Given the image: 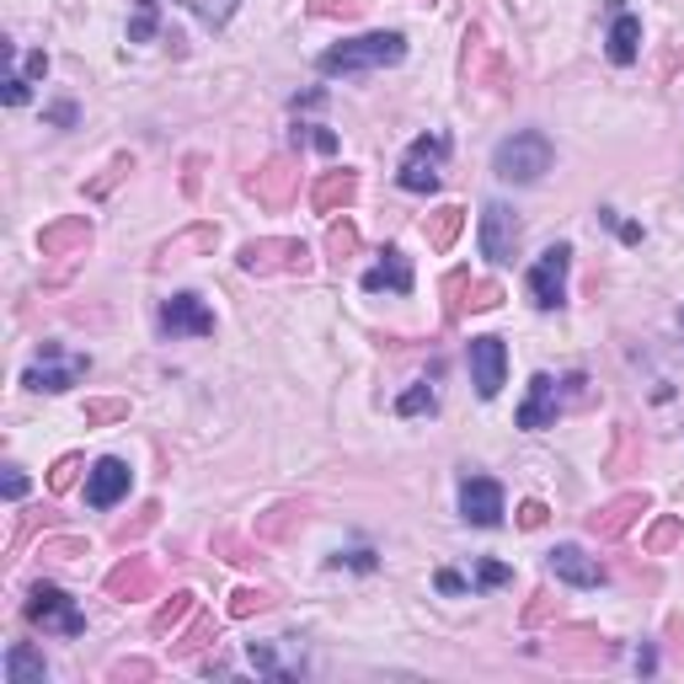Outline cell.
Masks as SVG:
<instances>
[{"instance_id": "1", "label": "cell", "mask_w": 684, "mask_h": 684, "mask_svg": "<svg viewBox=\"0 0 684 684\" xmlns=\"http://www.w3.org/2000/svg\"><path fill=\"white\" fill-rule=\"evenodd\" d=\"M406 59V38L402 33H363V38H348L337 48H326L322 76H363V70H391Z\"/></svg>"}, {"instance_id": "2", "label": "cell", "mask_w": 684, "mask_h": 684, "mask_svg": "<svg viewBox=\"0 0 684 684\" xmlns=\"http://www.w3.org/2000/svg\"><path fill=\"white\" fill-rule=\"evenodd\" d=\"M492 171L503 177V182H540L546 171H551V139L540 134V128H519L514 139H503L497 145V156H492Z\"/></svg>"}, {"instance_id": "3", "label": "cell", "mask_w": 684, "mask_h": 684, "mask_svg": "<svg viewBox=\"0 0 684 684\" xmlns=\"http://www.w3.org/2000/svg\"><path fill=\"white\" fill-rule=\"evenodd\" d=\"M22 615H27L33 631H54V637H81L86 631V615L76 609V599L65 588H54V583H33Z\"/></svg>"}, {"instance_id": "4", "label": "cell", "mask_w": 684, "mask_h": 684, "mask_svg": "<svg viewBox=\"0 0 684 684\" xmlns=\"http://www.w3.org/2000/svg\"><path fill=\"white\" fill-rule=\"evenodd\" d=\"M242 262L246 273H311V246L300 236H262V242H246L242 246Z\"/></svg>"}, {"instance_id": "5", "label": "cell", "mask_w": 684, "mask_h": 684, "mask_svg": "<svg viewBox=\"0 0 684 684\" xmlns=\"http://www.w3.org/2000/svg\"><path fill=\"white\" fill-rule=\"evenodd\" d=\"M439 294H444V322H466L471 311H497V305H503V283L471 279L466 268H455V273L439 283Z\"/></svg>"}, {"instance_id": "6", "label": "cell", "mask_w": 684, "mask_h": 684, "mask_svg": "<svg viewBox=\"0 0 684 684\" xmlns=\"http://www.w3.org/2000/svg\"><path fill=\"white\" fill-rule=\"evenodd\" d=\"M444 161H449V139L444 134H423V139H412V150L402 156V171H396V182H402L406 193H434L444 177Z\"/></svg>"}, {"instance_id": "7", "label": "cell", "mask_w": 684, "mask_h": 684, "mask_svg": "<svg viewBox=\"0 0 684 684\" xmlns=\"http://www.w3.org/2000/svg\"><path fill=\"white\" fill-rule=\"evenodd\" d=\"M91 242H97V231H91L86 214H65V220H54V225L38 231V251L48 262H81L91 251Z\"/></svg>"}, {"instance_id": "8", "label": "cell", "mask_w": 684, "mask_h": 684, "mask_svg": "<svg viewBox=\"0 0 684 684\" xmlns=\"http://www.w3.org/2000/svg\"><path fill=\"white\" fill-rule=\"evenodd\" d=\"M567 268H572V246H546L529 268V300L540 311H557L567 300Z\"/></svg>"}, {"instance_id": "9", "label": "cell", "mask_w": 684, "mask_h": 684, "mask_svg": "<svg viewBox=\"0 0 684 684\" xmlns=\"http://www.w3.org/2000/svg\"><path fill=\"white\" fill-rule=\"evenodd\" d=\"M246 193L262 203V209H289V199L300 193V161H294V156L262 161V171L246 177Z\"/></svg>"}, {"instance_id": "10", "label": "cell", "mask_w": 684, "mask_h": 684, "mask_svg": "<svg viewBox=\"0 0 684 684\" xmlns=\"http://www.w3.org/2000/svg\"><path fill=\"white\" fill-rule=\"evenodd\" d=\"M466 81L471 86H492V91H514V70L497 59V48L486 43L482 27H466V59H460Z\"/></svg>"}, {"instance_id": "11", "label": "cell", "mask_w": 684, "mask_h": 684, "mask_svg": "<svg viewBox=\"0 0 684 684\" xmlns=\"http://www.w3.org/2000/svg\"><path fill=\"white\" fill-rule=\"evenodd\" d=\"M86 369H91L86 354H70V359H65V354H59V343H43V359L22 374V385H27V391H70Z\"/></svg>"}, {"instance_id": "12", "label": "cell", "mask_w": 684, "mask_h": 684, "mask_svg": "<svg viewBox=\"0 0 684 684\" xmlns=\"http://www.w3.org/2000/svg\"><path fill=\"white\" fill-rule=\"evenodd\" d=\"M156 583H161V567L150 562V557H123L113 572H108V599L119 604H134V599H150L156 594Z\"/></svg>"}, {"instance_id": "13", "label": "cell", "mask_w": 684, "mask_h": 684, "mask_svg": "<svg viewBox=\"0 0 684 684\" xmlns=\"http://www.w3.org/2000/svg\"><path fill=\"white\" fill-rule=\"evenodd\" d=\"M503 374H508L503 337H471V385H476L482 402H492V396L503 391Z\"/></svg>"}, {"instance_id": "14", "label": "cell", "mask_w": 684, "mask_h": 684, "mask_svg": "<svg viewBox=\"0 0 684 684\" xmlns=\"http://www.w3.org/2000/svg\"><path fill=\"white\" fill-rule=\"evenodd\" d=\"M551 652L567 658V663H609V658H615V642H609L604 631H594V626H557Z\"/></svg>"}, {"instance_id": "15", "label": "cell", "mask_w": 684, "mask_h": 684, "mask_svg": "<svg viewBox=\"0 0 684 684\" xmlns=\"http://www.w3.org/2000/svg\"><path fill=\"white\" fill-rule=\"evenodd\" d=\"M642 514H647V492H620V497H609L604 508L588 514V535L594 540H620Z\"/></svg>"}, {"instance_id": "16", "label": "cell", "mask_w": 684, "mask_h": 684, "mask_svg": "<svg viewBox=\"0 0 684 684\" xmlns=\"http://www.w3.org/2000/svg\"><path fill=\"white\" fill-rule=\"evenodd\" d=\"M519 246V220L508 203H486L482 209V257L486 262H514Z\"/></svg>"}, {"instance_id": "17", "label": "cell", "mask_w": 684, "mask_h": 684, "mask_svg": "<svg viewBox=\"0 0 684 684\" xmlns=\"http://www.w3.org/2000/svg\"><path fill=\"white\" fill-rule=\"evenodd\" d=\"M161 332L166 337H209L214 332V311L199 294H171L161 305Z\"/></svg>"}, {"instance_id": "18", "label": "cell", "mask_w": 684, "mask_h": 684, "mask_svg": "<svg viewBox=\"0 0 684 684\" xmlns=\"http://www.w3.org/2000/svg\"><path fill=\"white\" fill-rule=\"evenodd\" d=\"M460 519L476 524V529L503 524V486L492 476H466V486H460Z\"/></svg>"}, {"instance_id": "19", "label": "cell", "mask_w": 684, "mask_h": 684, "mask_svg": "<svg viewBox=\"0 0 684 684\" xmlns=\"http://www.w3.org/2000/svg\"><path fill=\"white\" fill-rule=\"evenodd\" d=\"M128 482H134V471L123 466L119 455H102V460L86 471V503H91V508H113L123 492H128Z\"/></svg>"}, {"instance_id": "20", "label": "cell", "mask_w": 684, "mask_h": 684, "mask_svg": "<svg viewBox=\"0 0 684 684\" xmlns=\"http://www.w3.org/2000/svg\"><path fill=\"white\" fill-rule=\"evenodd\" d=\"M305 519H311V503L283 497V503H273L268 514H257V540H262V546H283L289 535H300V529H305Z\"/></svg>"}, {"instance_id": "21", "label": "cell", "mask_w": 684, "mask_h": 684, "mask_svg": "<svg viewBox=\"0 0 684 684\" xmlns=\"http://www.w3.org/2000/svg\"><path fill=\"white\" fill-rule=\"evenodd\" d=\"M557 412H562L557 380H551V374H535V380H529V396H524V406H519V428H551Z\"/></svg>"}, {"instance_id": "22", "label": "cell", "mask_w": 684, "mask_h": 684, "mask_svg": "<svg viewBox=\"0 0 684 684\" xmlns=\"http://www.w3.org/2000/svg\"><path fill=\"white\" fill-rule=\"evenodd\" d=\"M354 199H359V171L354 166L326 171V177H316V188H311V209L316 214H337V209H348Z\"/></svg>"}, {"instance_id": "23", "label": "cell", "mask_w": 684, "mask_h": 684, "mask_svg": "<svg viewBox=\"0 0 684 684\" xmlns=\"http://www.w3.org/2000/svg\"><path fill=\"white\" fill-rule=\"evenodd\" d=\"M609 65H637L642 54V16L620 11V0H609Z\"/></svg>"}, {"instance_id": "24", "label": "cell", "mask_w": 684, "mask_h": 684, "mask_svg": "<svg viewBox=\"0 0 684 684\" xmlns=\"http://www.w3.org/2000/svg\"><path fill=\"white\" fill-rule=\"evenodd\" d=\"M551 572H557L562 583H572V588H599L604 583V567L594 562V557H583L578 546H557V551H551Z\"/></svg>"}, {"instance_id": "25", "label": "cell", "mask_w": 684, "mask_h": 684, "mask_svg": "<svg viewBox=\"0 0 684 684\" xmlns=\"http://www.w3.org/2000/svg\"><path fill=\"white\" fill-rule=\"evenodd\" d=\"M380 257H385V262L363 273V289H369V294H380V289H391V294H412V262H406L396 246H385Z\"/></svg>"}, {"instance_id": "26", "label": "cell", "mask_w": 684, "mask_h": 684, "mask_svg": "<svg viewBox=\"0 0 684 684\" xmlns=\"http://www.w3.org/2000/svg\"><path fill=\"white\" fill-rule=\"evenodd\" d=\"M460 231H466V209L460 203H444V209H434L423 220V242L434 246V251H449V246L460 242Z\"/></svg>"}, {"instance_id": "27", "label": "cell", "mask_w": 684, "mask_h": 684, "mask_svg": "<svg viewBox=\"0 0 684 684\" xmlns=\"http://www.w3.org/2000/svg\"><path fill=\"white\" fill-rule=\"evenodd\" d=\"M214 242H220V231H214V225H193V231L171 236V242L156 251V268H166V262H188L193 251H214Z\"/></svg>"}, {"instance_id": "28", "label": "cell", "mask_w": 684, "mask_h": 684, "mask_svg": "<svg viewBox=\"0 0 684 684\" xmlns=\"http://www.w3.org/2000/svg\"><path fill=\"white\" fill-rule=\"evenodd\" d=\"M43 680H48V663H43L38 647L16 642L5 652V684H43Z\"/></svg>"}, {"instance_id": "29", "label": "cell", "mask_w": 684, "mask_h": 684, "mask_svg": "<svg viewBox=\"0 0 684 684\" xmlns=\"http://www.w3.org/2000/svg\"><path fill=\"white\" fill-rule=\"evenodd\" d=\"M188 615H199V594L182 588V594H171V599L150 615V637H177V626H182Z\"/></svg>"}, {"instance_id": "30", "label": "cell", "mask_w": 684, "mask_h": 684, "mask_svg": "<svg viewBox=\"0 0 684 684\" xmlns=\"http://www.w3.org/2000/svg\"><path fill=\"white\" fill-rule=\"evenodd\" d=\"M680 540H684V519H680V514H663V519L647 524L642 551H647V557H669V551H674Z\"/></svg>"}, {"instance_id": "31", "label": "cell", "mask_w": 684, "mask_h": 684, "mask_svg": "<svg viewBox=\"0 0 684 684\" xmlns=\"http://www.w3.org/2000/svg\"><path fill=\"white\" fill-rule=\"evenodd\" d=\"M156 524H161V503H145V508H134L128 519L113 524V540H119V546H134V540H145Z\"/></svg>"}, {"instance_id": "32", "label": "cell", "mask_w": 684, "mask_h": 684, "mask_svg": "<svg viewBox=\"0 0 684 684\" xmlns=\"http://www.w3.org/2000/svg\"><path fill=\"white\" fill-rule=\"evenodd\" d=\"M220 642V626H214V615H199L177 642H171V658H193V652H203V647H214Z\"/></svg>"}, {"instance_id": "33", "label": "cell", "mask_w": 684, "mask_h": 684, "mask_svg": "<svg viewBox=\"0 0 684 684\" xmlns=\"http://www.w3.org/2000/svg\"><path fill=\"white\" fill-rule=\"evenodd\" d=\"M81 417H86V428H113V423H128V396H91Z\"/></svg>"}, {"instance_id": "34", "label": "cell", "mask_w": 684, "mask_h": 684, "mask_svg": "<svg viewBox=\"0 0 684 684\" xmlns=\"http://www.w3.org/2000/svg\"><path fill=\"white\" fill-rule=\"evenodd\" d=\"M128 171H134V156H128V150H119L113 161H108L102 171H97V177H91V182H86V199H108V193L119 188Z\"/></svg>"}, {"instance_id": "35", "label": "cell", "mask_w": 684, "mask_h": 684, "mask_svg": "<svg viewBox=\"0 0 684 684\" xmlns=\"http://www.w3.org/2000/svg\"><path fill=\"white\" fill-rule=\"evenodd\" d=\"M354 251H359V225H354V220H337V225L326 231V257H332V262L343 268V262H348Z\"/></svg>"}, {"instance_id": "36", "label": "cell", "mask_w": 684, "mask_h": 684, "mask_svg": "<svg viewBox=\"0 0 684 684\" xmlns=\"http://www.w3.org/2000/svg\"><path fill=\"white\" fill-rule=\"evenodd\" d=\"M262 546V540H257ZM251 540H242V535H214V551L225 557V562H236V567H257L262 562V551H257Z\"/></svg>"}, {"instance_id": "37", "label": "cell", "mask_w": 684, "mask_h": 684, "mask_svg": "<svg viewBox=\"0 0 684 684\" xmlns=\"http://www.w3.org/2000/svg\"><path fill=\"white\" fill-rule=\"evenodd\" d=\"M262 609H273V588H236L231 594V620H251Z\"/></svg>"}, {"instance_id": "38", "label": "cell", "mask_w": 684, "mask_h": 684, "mask_svg": "<svg viewBox=\"0 0 684 684\" xmlns=\"http://www.w3.org/2000/svg\"><path fill=\"white\" fill-rule=\"evenodd\" d=\"M81 471H91L81 455H59V460L48 466V492H70V486L81 482Z\"/></svg>"}, {"instance_id": "39", "label": "cell", "mask_w": 684, "mask_h": 684, "mask_svg": "<svg viewBox=\"0 0 684 684\" xmlns=\"http://www.w3.org/2000/svg\"><path fill=\"white\" fill-rule=\"evenodd\" d=\"M182 5L199 16L203 27H225V22L236 16V5H242V0H182Z\"/></svg>"}, {"instance_id": "40", "label": "cell", "mask_w": 684, "mask_h": 684, "mask_svg": "<svg viewBox=\"0 0 684 684\" xmlns=\"http://www.w3.org/2000/svg\"><path fill=\"white\" fill-rule=\"evenodd\" d=\"M38 557H54V562H76V557H91V546L76 540V535H48L38 546Z\"/></svg>"}, {"instance_id": "41", "label": "cell", "mask_w": 684, "mask_h": 684, "mask_svg": "<svg viewBox=\"0 0 684 684\" xmlns=\"http://www.w3.org/2000/svg\"><path fill=\"white\" fill-rule=\"evenodd\" d=\"M363 5H369V0H311L305 11H311L316 22H332V16H343V22H354V16H363Z\"/></svg>"}, {"instance_id": "42", "label": "cell", "mask_w": 684, "mask_h": 684, "mask_svg": "<svg viewBox=\"0 0 684 684\" xmlns=\"http://www.w3.org/2000/svg\"><path fill=\"white\" fill-rule=\"evenodd\" d=\"M161 16H156V0H134V22H128V43H145L156 38Z\"/></svg>"}, {"instance_id": "43", "label": "cell", "mask_w": 684, "mask_h": 684, "mask_svg": "<svg viewBox=\"0 0 684 684\" xmlns=\"http://www.w3.org/2000/svg\"><path fill=\"white\" fill-rule=\"evenodd\" d=\"M631 460H642V444H637V434L620 423V428H615V455H609V471H626Z\"/></svg>"}, {"instance_id": "44", "label": "cell", "mask_w": 684, "mask_h": 684, "mask_svg": "<svg viewBox=\"0 0 684 684\" xmlns=\"http://www.w3.org/2000/svg\"><path fill=\"white\" fill-rule=\"evenodd\" d=\"M551 615H562V599H557L551 588H540L535 599L524 604V626H540V620H551Z\"/></svg>"}, {"instance_id": "45", "label": "cell", "mask_w": 684, "mask_h": 684, "mask_svg": "<svg viewBox=\"0 0 684 684\" xmlns=\"http://www.w3.org/2000/svg\"><path fill=\"white\" fill-rule=\"evenodd\" d=\"M434 406H439L434 385H412L402 402H396V412H402V417H423V412H434Z\"/></svg>"}, {"instance_id": "46", "label": "cell", "mask_w": 684, "mask_h": 684, "mask_svg": "<svg viewBox=\"0 0 684 684\" xmlns=\"http://www.w3.org/2000/svg\"><path fill=\"white\" fill-rule=\"evenodd\" d=\"M128 680H156V663H145V658H123V663H113V684H128Z\"/></svg>"}, {"instance_id": "47", "label": "cell", "mask_w": 684, "mask_h": 684, "mask_svg": "<svg viewBox=\"0 0 684 684\" xmlns=\"http://www.w3.org/2000/svg\"><path fill=\"white\" fill-rule=\"evenodd\" d=\"M294 139L316 145V150H326V156L337 150V134H332V128H322V123H300V128H294Z\"/></svg>"}, {"instance_id": "48", "label": "cell", "mask_w": 684, "mask_h": 684, "mask_svg": "<svg viewBox=\"0 0 684 684\" xmlns=\"http://www.w3.org/2000/svg\"><path fill=\"white\" fill-rule=\"evenodd\" d=\"M503 583H514V567H503V562H476V588H503Z\"/></svg>"}, {"instance_id": "49", "label": "cell", "mask_w": 684, "mask_h": 684, "mask_svg": "<svg viewBox=\"0 0 684 684\" xmlns=\"http://www.w3.org/2000/svg\"><path fill=\"white\" fill-rule=\"evenodd\" d=\"M546 519H551V508H546L540 497H529V503H519V529H540Z\"/></svg>"}, {"instance_id": "50", "label": "cell", "mask_w": 684, "mask_h": 684, "mask_svg": "<svg viewBox=\"0 0 684 684\" xmlns=\"http://www.w3.org/2000/svg\"><path fill=\"white\" fill-rule=\"evenodd\" d=\"M5 102H11V108H22V102H27V76H22V70H11V76H5Z\"/></svg>"}, {"instance_id": "51", "label": "cell", "mask_w": 684, "mask_h": 684, "mask_svg": "<svg viewBox=\"0 0 684 684\" xmlns=\"http://www.w3.org/2000/svg\"><path fill=\"white\" fill-rule=\"evenodd\" d=\"M199 171H203V156H188V171H182V193L188 199L199 193Z\"/></svg>"}, {"instance_id": "52", "label": "cell", "mask_w": 684, "mask_h": 684, "mask_svg": "<svg viewBox=\"0 0 684 684\" xmlns=\"http://www.w3.org/2000/svg\"><path fill=\"white\" fill-rule=\"evenodd\" d=\"M5 497H11V503H16V497H27V476H22L16 466L5 471Z\"/></svg>"}, {"instance_id": "53", "label": "cell", "mask_w": 684, "mask_h": 684, "mask_svg": "<svg viewBox=\"0 0 684 684\" xmlns=\"http://www.w3.org/2000/svg\"><path fill=\"white\" fill-rule=\"evenodd\" d=\"M434 583H439V594H466V578H460V572H449V567H444Z\"/></svg>"}, {"instance_id": "54", "label": "cell", "mask_w": 684, "mask_h": 684, "mask_svg": "<svg viewBox=\"0 0 684 684\" xmlns=\"http://www.w3.org/2000/svg\"><path fill=\"white\" fill-rule=\"evenodd\" d=\"M22 76H27V86L43 81V76H48V54H27V70H22Z\"/></svg>"}, {"instance_id": "55", "label": "cell", "mask_w": 684, "mask_h": 684, "mask_svg": "<svg viewBox=\"0 0 684 684\" xmlns=\"http://www.w3.org/2000/svg\"><path fill=\"white\" fill-rule=\"evenodd\" d=\"M48 119L59 123V128H70V123H76V108H70V102H54V108H48Z\"/></svg>"}, {"instance_id": "56", "label": "cell", "mask_w": 684, "mask_h": 684, "mask_svg": "<svg viewBox=\"0 0 684 684\" xmlns=\"http://www.w3.org/2000/svg\"><path fill=\"white\" fill-rule=\"evenodd\" d=\"M359 567V572H369V567H374V551H348V557H337V567Z\"/></svg>"}, {"instance_id": "57", "label": "cell", "mask_w": 684, "mask_h": 684, "mask_svg": "<svg viewBox=\"0 0 684 684\" xmlns=\"http://www.w3.org/2000/svg\"><path fill=\"white\" fill-rule=\"evenodd\" d=\"M669 642H674V652L684 658V615H669Z\"/></svg>"}, {"instance_id": "58", "label": "cell", "mask_w": 684, "mask_h": 684, "mask_svg": "<svg viewBox=\"0 0 684 684\" xmlns=\"http://www.w3.org/2000/svg\"><path fill=\"white\" fill-rule=\"evenodd\" d=\"M637 669H642V674H652V669H658V658H652V647H642V652H637Z\"/></svg>"}, {"instance_id": "59", "label": "cell", "mask_w": 684, "mask_h": 684, "mask_svg": "<svg viewBox=\"0 0 684 684\" xmlns=\"http://www.w3.org/2000/svg\"><path fill=\"white\" fill-rule=\"evenodd\" d=\"M680 322H684V311H680Z\"/></svg>"}]
</instances>
